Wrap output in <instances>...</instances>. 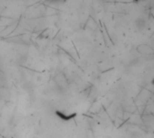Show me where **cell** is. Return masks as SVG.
Listing matches in <instances>:
<instances>
[{
	"instance_id": "cell-2",
	"label": "cell",
	"mask_w": 154,
	"mask_h": 138,
	"mask_svg": "<svg viewBox=\"0 0 154 138\" xmlns=\"http://www.w3.org/2000/svg\"><path fill=\"white\" fill-rule=\"evenodd\" d=\"M46 3L50 4V5H60L65 2V0H45Z\"/></svg>"
},
{
	"instance_id": "cell-1",
	"label": "cell",
	"mask_w": 154,
	"mask_h": 138,
	"mask_svg": "<svg viewBox=\"0 0 154 138\" xmlns=\"http://www.w3.org/2000/svg\"><path fill=\"white\" fill-rule=\"evenodd\" d=\"M147 24L148 23L146 19L143 17H138L135 20V27L139 32H143V30H145L147 28Z\"/></svg>"
}]
</instances>
